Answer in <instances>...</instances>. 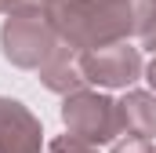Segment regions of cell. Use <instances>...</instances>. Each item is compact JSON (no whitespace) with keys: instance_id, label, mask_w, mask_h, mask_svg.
Here are the masks:
<instances>
[{"instance_id":"obj_1","label":"cell","mask_w":156,"mask_h":153,"mask_svg":"<svg viewBox=\"0 0 156 153\" xmlns=\"http://www.w3.org/2000/svg\"><path fill=\"white\" fill-rule=\"evenodd\" d=\"M138 15L142 0H58L47 11V22L62 44L83 55L138 33Z\"/></svg>"},{"instance_id":"obj_2","label":"cell","mask_w":156,"mask_h":153,"mask_svg":"<svg viewBox=\"0 0 156 153\" xmlns=\"http://www.w3.org/2000/svg\"><path fill=\"white\" fill-rule=\"evenodd\" d=\"M62 124L73 139L87 142V146H105V142H116V135H123L120 106L109 95H98V91H87V88L66 99Z\"/></svg>"},{"instance_id":"obj_3","label":"cell","mask_w":156,"mask_h":153,"mask_svg":"<svg viewBox=\"0 0 156 153\" xmlns=\"http://www.w3.org/2000/svg\"><path fill=\"white\" fill-rule=\"evenodd\" d=\"M0 47H4L7 62H15L22 69H40L47 62V55L58 47V33L47 22V15L11 11V18L0 29Z\"/></svg>"},{"instance_id":"obj_4","label":"cell","mask_w":156,"mask_h":153,"mask_svg":"<svg viewBox=\"0 0 156 153\" xmlns=\"http://www.w3.org/2000/svg\"><path fill=\"white\" fill-rule=\"evenodd\" d=\"M80 69L87 76V84H98V88H127L142 76V51L127 40L120 44H105V47H94V51H83L80 55Z\"/></svg>"},{"instance_id":"obj_5","label":"cell","mask_w":156,"mask_h":153,"mask_svg":"<svg viewBox=\"0 0 156 153\" xmlns=\"http://www.w3.org/2000/svg\"><path fill=\"white\" fill-rule=\"evenodd\" d=\"M44 128L18 99H0V153H40Z\"/></svg>"},{"instance_id":"obj_6","label":"cell","mask_w":156,"mask_h":153,"mask_svg":"<svg viewBox=\"0 0 156 153\" xmlns=\"http://www.w3.org/2000/svg\"><path fill=\"white\" fill-rule=\"evenodd\" d=\"M40 80H44V88L47 91H58V95H76L87 88V76L80 69V51H73L69 44H62L58 40V47L47 55V62L40 66Z\"/></svg>"},{"instance_id":"obj_7","label":"cell","mask_w":156,"mask_h":153,"mask_svg":"<svg viewBox=\"0 0 156 153\" xmlns=\"http://www.w3.org/2000/svg\"><path fill=\"white\" fill-rule=\"evenodd\" d=\"M120 106V128L134 139H156V95L153 91H127L116 102Z\"/></svg>"},{"instance_id":"obj_8","label":"cell","mask_w":156,"mask_h":153,"mask_svg":"<svg viewBox=\"0 0 156 153\" xmlns=\"http://www.w3.org/2000/svg\"><path fill=\"white\" fill-rule=\"evenodd\" d=\"M44 153H98L94 146H87V142H80L73 135H62V139H55V142H47V150Z\"/></svg>"},{"instance_id":"obj_9","label":"cell","mask_w":156,"mask_h":153,"mask_svg":"<svg viewBox=\"0 0 156 153\" xmlns=\"http://www.w3.org/2000/svg\"><path fill=\"white\" fill-rule=\"evenodd\" d=\"M109 153H153V142H149V139H134V135H127V139H116Z\"/></svg>"},{"instance_id":"obj_10","label":"cell","mask_w":156,"mask_h":153,"mask_svg":"<svg viewBox=\"0 0 156 153\" xmlns=\"http://www.w3.org/2000/svg\"><path fill=\"white\" fill-rule=\"evenodd\" d=\"M58 0H15V11H33V15H47Z\"/></svg>"},{"instance_id":"obj_11","label":"cell","mask_w":156,"mask_h":153,"mask_svg":"<svg viewBox=\"0 0 156 153\" xmlns=\"http://www.w3.org/2000/svg\"><path fill=\"white\" fill-rule=\"evenodd\" d=\"M4 11L11 15V11H15V0H0V15H4Z\"/></svg>"},{"instance_id":"obj_12","label":"cell","mask_w":156,"mask_h":153,"mask_svg":"<svg viewBox=\"0 0 156 153\" xmlns=\"http://www.w3.org/2000/svg\"><path fill=\"white\" fill-rule=\"evenodd\" d=\"M153 4H156V0H153Z\"/></svg>"}]
</instances>
